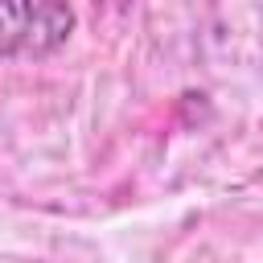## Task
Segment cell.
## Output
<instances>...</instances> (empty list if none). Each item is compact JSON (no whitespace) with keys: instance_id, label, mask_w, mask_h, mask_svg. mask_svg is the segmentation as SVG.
<instances>
[{"instance_id":"cell-1","label":"cell","mask_w":263,"mask_h":263,"mask_svg":"<svg viewBox=\"0 0 263 263\" xmlns=\"http://www.w3.org/2000/svg\"><path fill=\"white\" fill-rule=\"evenodd\" d=\"M74 33L66 0H0V58H45Z\"/></svg>"},{"instance_id":"cell-2","label":"cell","mask_w":263,"mask_h":263,"mask_svg":"<svg viewBox=\"0 0 263 263\" xmlns=\"http://www.w3.org/2000/svg\"><path fill=\"white\" fill-rule=\"evenodd\" d=\"M119 4H127V0H119Z\"/></svg>"}]
</instances>
